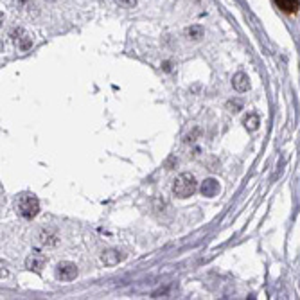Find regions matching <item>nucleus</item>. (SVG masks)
<instances>
[{
	"label": "nucleus",
	"instance_id": "nucleus-9",
	"mask_svg": "<svg viewBox=\"0 0 300 300\" xmlns=\"http://www.w3.org/2000/svg\"><path fill=\"white\" fill-rule=\"evenodd\" d=\"M187 35L191 36V38L198 40V38H202L203 31H202V27H191V29L187 31Z\"/></svg>",
	"mask_w": 300,
	"mask_h": 300
},
{
	"label": "nucleus",
	"instance_id": "nucleus-10",
	"mask_svg": "<svg viewBox=\"0 0 300 300\" xmlns=\"http://www.w3.org/2000/svg\"><path fill=\"white\" fill-rule=\"evenodd\" d=\"M121 7H133V5L137 4V0H115Z\"/></svg>",
	"mask_w": 300,
	"mask_h": 300
},
{
	"label": "nucleus",
	"instance_id": "nucleus-11",
	"mask_svg": "<svg viewBox=\"0 0 300 300\" xmlns=\"http://www.w3.org/2000/svg\"><path fill=\"white\" fill-rule=\"evenodd\" d=\"M43 264V261H42V259H40V261H35V259H29V261H27V266H35V270H40V266Z\"/></svg>",
	"mask_w": 300,
	"mask_h": 300
},
{
	"label": "nucleus",
	"instance_id": "nucleus-7",
	"mask_svg": "<svg viewBox=\"0 0 300 300\" xmlns=\"http://www.w3.org/2000/svg\"><path fill=\"white\" fill-rule=\"evenodd\" d=\"M121 259H123V256H121L117 250H110L106 252V254H103V262L108 266H115Z\"/></svg>",
	"mask_w": 300,
	"mask_h": 300
},
{
	"label": "nucleus",
	"instance_id": "nucleus-2",
	"mask_svg": "<svg viewBox=\"0 0 300 300\" xmlns=\"http://www.w3.org/2000/svg\"><path fill=\"white\" fill-rule=\"evenodd\" d=\"M40 211V205H38V200L31 194H25V196L20 198V212L22 216L27 217V219H33V217L38 214Z\"/></svg>",
	"mask_w": 300,
	"mask_h": 300
},
{
	"label": "nucleus",
	"instance_id": "nucleus-3",
	"mask_svg": "<svg viewBox=\"0 0 300 300\" xmlns=\"http://www.w3.org/2000/svg\"><path fill=\"white\" fill-rule=\"evenodd\" d=\"M58 277L61 279V281H74L76 277H78V268H76V264H72V262H61V264L58 266Z\"/></svg>",
	"mask_w": 300,
	"mask_h": 300
},
{
	"label": "nucleus",
	"instance_id": "nucleus-5",
	"mask_svg": "<svg viewBox=\"0 0 300 300\" xmlns=\"http://www.w3.org/2000/svg\"><path fill=\"white\" fill-rule=\"evenodd\" d=\"M232 85H234V88H236L237 92H246L248 86H250V81H248V76L243 74V72H239V74L234 76Z\"/></svg>",
	"mask_w": 300,
	"mask_h": 300
},
{
	"label": "nucleus",
	"instance_id": "nucleus-8",
	"mask_svg": "<svg viewBox=\"0 0 300 300\" xmlns=\"http://www.w3.org/2000/svg\"><path fill=\"white\" fill-rule=\"evenodd\" d=\"M245 123H246V128L257 129V126H259V117H257V115H250V117L246 119Z\"/></svg>",
	"mask_w": 300,
	"mask_h": 300
},
{
	"label": "nucleus",
	"instance_id": "nucleus-4",
	"mask_svg": "<svg viewBox=\"0 0 300 300\" xmlns=\"http://www.w3.org/2000/svg\"><path fill=\"white\" fill-rule=\"evenodd\" d=\"M217 192H219V183H217V180H214V178H209V180H205V182L202 183L203 196L212 198V196H216Z\"/></svg>",
	"mask_w": 300,
	"mask_h": 300
},
{
	"label": "nucleus",
	"instance_id": "nucleus-1",
	"mask_svg": "<svg viewBox=\"0 0 300 300\" xmlns=\"http://www.w3.org/2000/svg\"><path fill=\"white\" fill-rule=\"evenodd\" d=\"M172 191L178 198H189L191 194H194L196 191V180L192 174L189 172H183L174 180V185H172Z\"/></svg>",
	"mask_w": 300,
	"mask_h": 300
},
{
	"label": "nucleus",
	"instance_id": "nucleus-6",
	"mask_svg": "<svg viewBox=\"0 0 300 300\" xmlns=\"http://www.w3.org/2000/svg\"><path fill=\"white\" fill-rule=\"evenodd\" d=\"M277 5L284 13H297L299 9V0H277Z\"/></svg>",
	"mask_w": 300,
	"mask_h": 300
}]
</instances>
